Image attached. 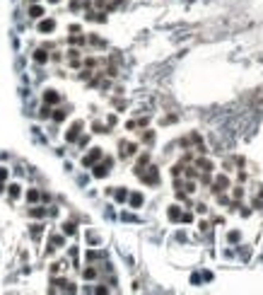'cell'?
Masks as SVG:
<instances>
[{"instance_id":"4","label":"cell","mask_w":263,"mask_h":295,"mask_svg":"<svg viewBox=\"0 0 263 295\" xmlns=\"http://www.w3.org/2000/svg\"><path fill=\"white\" fill-rule=\"evenodd\" d=\"M36 61L44 63V61H46V53H44V51H36Z\"/></svg>"},{"instance_id":"5","label":"cell","mask_w":263,"mask_h":295,"mask_svg":"<svg viewBox=\"0 0 263 295\" xmlns=\"http://www.w3.org/2000/svg\"><path fill=\"white\" fill-rule=\"evenodd\" d=\"M51 3H56V0H51Z\"/></svg>"},{"instance_id":"1","label":"cell","mask_w":263,"mask_h":295,"mask_svg":"<svg viewBox=\"0 0 263 295\" xmlns=\"http://www.w3.org/2000/svg\"><path fill=\"white\" fill-rule=\"evenodd\" d=\"M51 29H53V22H51V20L41 22V32H51Z\"/></svg>"},{"instance_id":"3","label":"cell","mask_w":263,"mask_h":295,"mask_svg":"<svg viewBox=\"0 0 263 295\" xmlns=\"http://www.w3.org/2000/svg\"><path fill=\"white\" fill-rule=\"evenodd\" d=\"M46 102H58V95H53V92H48V95H46Z\"/></svg>"},{"instance_id":"2","label":"cell","mask_w":263,"mask_h":295,"mask_svg":"<svg viewBox=\"0 0 263 295\" xmlns=\"http://www.w3.org/2000/svg\"><path fill=\"white\" fill-rule=\"evenodd\" d=\"M41 15H44L41 7H31V17H41Z\"/></svg>"}]
</instances>
